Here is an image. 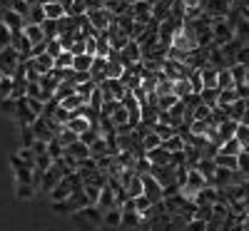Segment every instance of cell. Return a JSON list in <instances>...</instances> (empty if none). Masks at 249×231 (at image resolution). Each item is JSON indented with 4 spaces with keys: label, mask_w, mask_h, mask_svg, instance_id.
<instances>
[{
    "label": "cell",
    "mask_w": 249,
    "mask_h": 231,
    "mask_svg": "<svg viewBox=\"0 0 249 231\" xmlns=\"http://www.w3.org/2000/svg\"><path fill=\"white\" fill-rule=\"evenodd\" d=\"M85 13H88V0H72L68 15H70V17H82Z\"/></svg>",
    "instance_id": "39"
},
{
    "label": "cell",
    "mask_w": 249,
    "mask_h": 231,
    "mask_svg": "<svg viewBox=\"0 0 249 231\" xmlns=\"http://www.w3.org/2000/svg\"><path fill=\"white\" fill-rule=\"evenodd\" d=\"M234 139L239 142V147H242V149H249V127H247V124H237Z\"/></svg>",
    "instance_id": "37"
},
{
    "label": "cell",
    "mask_w": 249,
    "mask_h": 231,
    "mask_svg": "<svg viewBox=\"0 0 249 231\" xmlns=\"http://www.w3.org/2000/svg\"><path fill=\"white\" fill-rule=\"evenodd\" d=\"M88 149H90V157H92V159H100V157H112V154H110V149H107L105 137H97V139L88 147Z\"/></svg>",
    "instance_id": "17"
},
{
    "label": "cell",
    "mask_w": 249,
    "mask_h": 231,
    "mask_svg": "<svg viewBox=\"0 0 249 231\" xmlns=\"http://www.w3.org/2000/svg\"><path fill=\"white\" fill-rule=\"evenodd\" d=\"M77 214H80L82 219H85L92 229H95V226H102V212H100V209H97L95 204H88L85 209H80Z\"/></svg>",
    "instance_id": "9"
},
{
    "label": "cell",
    "mask_w": 249,
    "mask_h": 231,
    "mask_svg": "<svg viewBox=\"0 0 249 231\" xmlns=\"http://www.w3.org/2000/svg\"><path fill=\"white\" fill-rule=\"evenodd\" d=\"M217 97H219V90H202L199 92V102L207 104V107H217Z\"/></svg>",
    "instance_id": "38"
},
{
    "label": "cell",
    "mask_w": 249,
    "mask_h": 231,
    "mask_svg": "<svg viewBox=\"0 0 249 231\" xmlns=\"http://www.w3.org/2000/svg\"><path fill=\"white\" fill-rule=\"evenodd\" d=\"M144 221L135 214V212H124L122 214V224H120V229H140Z\"/></svg>",
    "instance_id": "28"
},
{
    "label": "cell",
    "mask_w": 249,
    "mask_h": 231,
    "mask_svg": "<svg viewBox=\"0 0 249 231\" xmlns=\"http://www.w3.org/2000/svg\"><path fill=\"white\" fill-rule=\"evenodd\" d=\"M217 90H234V80H232L230 67L217 70Z\"/></svg>",
    "instance_id": "21"
},
{
    "label": "cell",
    "mask_w": 249,
    "mask_h": 231,
    "mask_svg": "<svg viewBox=\"0 0 249 231\" xmlns=\"http://www.w3.org/2000/svg\"><path fill=\"white\" fill-rule=\"evenodd\" d=\"M207 13L202 5H190V8H184V23H197V20H202Z\"/></svg>",
    "instance_id": "29"
},
{
    "label": "cell",
    "mask_w": 249,
    "mask_h": 231,
    "mask_svg": "<svg viewBox=\"0 0 249 231\" xmlns=\"http://www.w3.org/2000/svg\"><path fill=\"white\" fill-rule=\"evenodd\" d=\"M239 97L234 90H219V97H217V107H230V104H234Z\"/></svg>",
    "instance_id": "33"
},
{
    "label": "cell",
    "mask_w": 249,
    "mask_h": 231,
    "mask_svg": "<svg viewBox=\"0 0 249 231\" xmlns=\"http://www.w3.org/2000/svg\"><path fill=\"white\" fill-rule=\"evenodd\" d=\"M20 55L13 50V48H5V50H0V75L3 77H13L15 70L20 67Z\"/></svg>",
    "instance_id": "2"
},
{
    "label": "cell",
    "mask_w": 249,
    "mask_h": 231,
    "mask_svg": "<svg viewBox=\"0 0 249 231\" xmlns=\"http://www.w3.org/2000/svg\"><path fill=\"white\" fill-rule=\"evenodd\" d=\"M53 166V159L48 157V154H40V157H35V164H33V169L35 172H40V174H45L48 169Z\"/></svg>",
    "instance_id": "40"
},
{
    "label": "cell",
    "mask_w": 249,
    "mask_h": 231,
    "mask_svg": "<svg viewBox=\"0 0 249 231\" xmlns=\"http://www.w3.org/2000/svg\"><path fill=\"white\" fill-rule=\"evenodd\" d=\"M100 192H102V186H95V184H82V194H85L88 204H97Z\"/></svg>",
    "instance_id": "36"
},
{
    "label": "cell",
    "mask_w": 249,
    "mask_h": 231,
    "mask_svg": "<svg viewBox=\"0 0 249 231\" xmlns=\"http://www.w3.org/2000/svg\"><path fill=\"white\" fill-rule=\"evenodd\" d=\"M120 224H122L120 209H107V212H102V226L105 229H120Z\"/></svg>",
    "instance_id": "15"
},
{
    "label": "cell",
    "mask_w": 249,
    "mask_h": 231,
    "mask_svg": "<svg viewBox=\"0 0 249 231\" xmlns=\"http://www.w3.org/2000/svg\"><path fill=\"white\" fill-rule=\"evenodd\" d=\"M13 77H3L0 80V99H5V97H10V92H13Z\"/></svg>",
    "instance_id": "48"
},
{
    "label": "cell",
    "mask_w": 249,
    "mask_h": 231,
    "mask_svg": "<svg viewBox=\"0 0 249 231\" xmlns=\"http://www.w3.org/2000/svg\"><path fill=\"white\" fill-rule=\"evenodd\" d=\"M244 149L239 147V142L232 137V139H227V142H222L219 144V152L217 154H224V157H237V154H242Z\"/></svg>",
    "instance_id": "19"
},
{
    "label": "cell",
    "mask_w": 249,
    "mask_h": 231,
    "mask_svg": "<svg viewBox=\"0 0 249 231\" xmlns=\"http://www.w3.org/2000/svg\"><path fill=\"white\" fill-rule=\"evenodd\" d=\"M247 186H249V182H247Z\"/></svg>",
    "instance_id": "60"
},
{
    "label": "cell",
    "mask_w": 249,
    "mask_h": 231,
    "mask_svg": "<svg viewBox=\"0 0 249 231\" xmlns=\"http://www.w3.org/2000/svg\"><path fill=\"white\" fill-rule=\"evenodd\" d=\"M53 70H72V52L62 50L57 57H55V67Z\"/></svg>",
    "instance_id": "31"
},
{
    "label": "cell",
    "mask_w": 249,
    "mask_h": 231,
    "mask_svg": "<svg viewBox=\"0 0 249 231\" xmlns=\"http://www.w3.org/2000/svg\"><path fill=\"white\" fill-rule=\"evenodd\" d=\"M50 3H60V0H37V5H50Z\"/></svg>",
    "instance_id": "56"
},
{
    "label": "cell",
    "mask_w": 249,
    "mask_h": 231,
    "mask_svg": "<svg viewBox=\"0 0 249 231\" xmlns=\"http://www.w3.org/2000/svg\"><path fill=\"white\" fill-rule=\"evenodd\" d=\"M199 80H202V90H217V70L210 65L199 67Z\"/></svg>",
    "instance_id": "10"
},
{
    "label": "cell",
    "mask_w": 249,
    "mask_h": 231,
    "mask_svg": "<svg viewBox=\"0 0 249 231\" xmlns=\"http://www.w3.org/2000/svg\"><path fill=\"white\" fill-rule=\"evenodd\" d=\"M140 147H142V152H144V154H147V152H152V149H157V147H162V139H160V137H157V134H155V132L150 130L147 134H144V137L140 139Z\"/></svg>",
    "instance_id": "20"
},
{
    "label": "cell",
    "mask_w": 249,
    "mask_h": 231,
    "mask_svg": "<svg viewBox=\"0 0 249 231\" xmlns=\"http://www.w3.org/2000/svg\"><path fill=\"white\" fill-rule=\"evenodd\" d=\"M82 43H85V55L95 57V52H97V37H95V35H90V37L82 40Z\"/></svg>",
    "instance_id": "50"
},
{
    "label": "cell",
    "mask_w": 249,
    "mask_h": 231,
    "mask_svg": "<svg viewBox=\"0 0 249 231\" xmlns=\"http://www.w3.org/2000/svg\"><path fill=\"white\" fill-rule=\"evenodd\" d=\"M244 152H247V154H249V149H244Z\"/></svg>",
    "instance_id": "58"
},
{
    "label": "cell",
    "mask_w": 249,
    "mask_h": 231,
    "mask_svg": "<svg viewBox=\"0 0 249 231\" xmlns=\"http://www.w3.org/2000/svg\"><path fill=\"white\" fill-rule=\"evenodd\" d=\"M43 33H45V40H53V37H57V20H45L43 25Z\"/></svg>",
    "instance_id": "47"
},
{
    "label": "cell",
    "mask_w": 249,
    "mask_h": 231,
    "mask_svg": "<svg viewBox=\"0 0 249 231\" xmlns=\"http://www.w3.org/2000/svg\"><path fill=\"white\" fill-rule=\"evenodd\" d=\"M82 104H88V102L82 99V97H77V95H70V97H65V99L60 102V107H62V110H68V112H70V117H72V115L82 107Z\"/></svg>",
    "instance_id": "22"
},
{
    "label": "cell",
    "mask_w": 249,
    "mask_h": 231,
    "mask_svg": "<svg viewBox=\"0 0 249 231\" xmlns=\"http://www.w3.org/2000/svg\"><path fill=\"white\" fill-rule=\"evenodd\" d=\"M162 149H167L170 154H179V152L184 149V139H182L179 134H175V137H170V139L162 142Z\"/></svg>",
    "instance_id": "26"
},
{
    "label": "cell",
    "mask_w": 249,
    "mask_h": 231,
    "mask_svg": "<svg viewBox=\"0 0 249 231\" xmlns=\"http://www.w3.org/2000/svg\"><path fill=\"white\" fill-rule=\"evenodd\" d=\"M10 10H15L20 17H28V10H30V5L25 3V0H10V5H8Z\"/></svg>",
    "instance_id": "46"
},
{
    "label": "cell",
    "mask_w": 249,
    "mask_h": 231,
    "mask_svg": "<svg viewBox=\"0 0 249 231\" xmlns=\"http://www.w3.org/2000/svg\"><path fill=\"white\" fill-rule=\"evenodd\" d=\"M230 72H232V80L234 85H244V75H247V65H230Z\"/></svg>",
    "instance_id": "42"
},
{
    "label": "cell",
    "mask_w": 249,
    "mask_h": 231,
    "mask_svg": "<svg viewBox=\"0 0 249 231\" xmlns=\"http://www.w3.org/2000/svg\"><path fill=\"white\" fill-rule=\"evenodd\" d=\"M239 124H247V127H249V107L244 110V115H242V119H239Z\"/></svg>",
    "instance_id": "55"
},
{
    "label": "cell",
    "mask_w": 249,
    "mask_h": 231,
    "mask_svg": "<svg viewBox=\"0 0 249 231\" xmlns=\"http://www.w3.org/2000/svg\"><path fill=\"white\" fill-rule=\"evenodd\" d=\"M30 130H33V134H35V139L37 142H50V139H55V134H53V130H50V124H48V119L45 117H37L33 124H30Z\"/></svg>",
    "instance_id": "7"
},
{
    "label": "cell",
    "mask_w": 249,
    "mask_h": 231,
    "mask_svg": "<svg viewBox=\"0 0 249 231\" xmlns=\"http://www.w3.org/2000/svg\"><path fill=\"white\" fill-rule=\"evenodd\" d=\"M0 80H3V75H0Z\"/></svg>",
    "instance_id": "59"
},
{
    "label": "cell",
    "mask_w": 249,
    "mask_h": 231,
    "mask_svg": "<svg viewBox=\"0 0 249 231\" xmlns=\"http://www.w3.org/2000/svg\"><path fill=\"white\" fill-rule=\"evenodd\" d=\"M0 25H5L10 33H15V30H23L25 28V17H20L10 8H3V13H0Z\"/></svg>",
    "instance_id": "6"
},
{
    "label": "cell",
    "mask_w": 249,
    "mask_h": 231,
    "mask_svg": "<svg viewBox=\"0 0 249 231\" xmlns=\"http://www.w3.org/2000/svg\"><path fill=\"white\" fill-rule=\"evenodd\" d=\"M25 23H30V25H43L45 23V13H43V5H30V10H28V17H25Z\"/></svg>",
    "instance_id": "23"
},
{
    "label": "cell",
    "mask_w": 249,
    "mask_h": 231,
    "mask_svg": "<svg viewBox=\"0 0 249 231\" xmlns=\"http://www.w3.org/2000/svg\"><path fill=\"white\" fill-rule=\"evenodd\" d=\"M214 166H219V169H237V157H224V154H217L214 157Z\"/></svg>",
    "instance_id": "35"
},
{
    "label": "cell",
    "mask_w": 249,
    "mask_h": 231,
    "mask_svg": "<svg viewBox=\"0 0 249 231\" xmlns=\"http://www.w3.org/2000/svg\"><path fill=\"white\" fill-rule=\"evenodd\" d=\"M55 139H57V142H60L62 147H70L72 142H77V134H75V132H70V130H65V127H62V130H60V134H57Z\"/></svg>",
    "instance_id": "44"
},
{
    "label": "cell",
    "mask_w": 249,
    "mask_h": 231,
    "mask_svg": "<svg viewBox=\"0 0 249 231\" xmlns=\"http://www.w3.org/2000/svg\"><path fill=\"white\" fill-rule=\"evenodd\" d=\"M190 231H207V224L199 219H190Z\"/></svg>",
    "instance_id": "54"
},
{
    "label": "cell",
    "mask_w": 249,
    "mask_h": 231,
    "mask_svg": "<svg viewBox=\"0 0 249 231\" xmlns=\"http://www.w3.org/2000/svg\"><path fill=\"white\" fill-rule=\"evenodd\" d=\"M92 57L90 55H75L72 57V72H90Z\"/></svg>",
    "instance_id": "27"
},
{
    "label": "cell",
    "mask_w": 249,
    "mask_h": 231,
    "mask_svg": "<svg viewBox=\"0 0 249 231\" xmlns=\"http://www.w3.org/2000/svg\"><path fill=\"white\" fill-rule=\"evenodd\" d=\"M25 104H28V110L35 115V117H40V115H43V107H45V104L43 102H40V99H33V97H25Z\"/></svg>",
    "instance_id": "49"
},
{
    "label": "cell",
    "mask_w": 249,
    "mask_h": 231,
    "mask_svg": "<svg viewBox=\"0 0 249 231\" xmlns=\"http://www.w3.org/2000/svg\"><path fill=\"white\" fill-rule=\"evenodd\" d=\"M45 52L55 60L60 52H62V45H60V40L57 37H53V40H45Z\"/></svg>",
    "instance_id": "45"
},
{
    "label": "cell",
    "mask_w": 249,
    "mask_h": 231,
    "mask_svg": "<svg viewBox=\"0 0 249 231\" xmlns=\"http://www.w3.org/2000/svg\"><path fill=\"white\" fill-rule=\"evenodd\" d=\"M244 85L249 87V67H247V75H244Z\"/></svg>",
    "instance_id": "57"
},
{
    "label": "cell",
    "mask_w": 249,
    "mask_h": 231,
    "mask_svg": "<svg viewBox=\"0 0 249 231\" xmlns=\"http://www.w3.org/2000/svg\"><path fill=\"white\" fill-rule=\"evenodd\" d=\"M33 60V65H35V70L40 72V77L43 75H50L53 72V67H55V60L48 55V52H43V55H37V57H30Z\"/></svg>",
    "instance_id": "11"
},
{
    "label": "cell",
    "mask_w": 249,
    "mask_h": 231,
    "mask_svg": "<svg viewBox=\"0 0 249 231\" xmlns=\"http://www.w3.org/2000/svg\"><path fill=\"white\" fill-rule=\"evenodd\" d=\"M0 110H3L5 115H15L18 102H15V99H10V97H5V99H0Z\"/></svg>",
    "instance_id": "51"
},
{
    "label": "cell",
    "mask_w": 249,
    "mask_h": 231,
    "mask_svg": "<svg viewBox=\"0 0 249 231\" xmlns=\"http://www.w3.org/2000/svg\"><path fill=\"white\" fill-rule=\"evenodd\" d=\"M172 95H175L177 99H187L190 95H195V92H192V87H190V82H187V77H182V80H175V82H172Z\"/></svg>",
    "instance_id": "18"
},
{
    "label": "cell",
    "mask_w": 249,
    "mask_h": 231,
    "mask_svg": "<svg viewBox=\"0 0 249 231\" xmlns=\"http://www.w3.org/2000/svg\"><path fill=\"white\" fill-rule=\"evenodd\" d=\"M10 37H13V33H10L5 25H0V50L10 48Z\"/></svg>",
    "instance_id": "52"
},
{
    "label": "cell",
    "mask_w": 249,
    "mask_h": 231,
    "mask_svg": "<svg viewBox=\"0 0 249 231\" xmlns=\"http://www.w3.org/2000/svg\"><path fill=\"white\" fill-rule=\"evenodd\" d=\"M237 124H239V122H234V119H222V122L217 124V137H219V142L232 139L234 132H237Z\"/></svg>",
    "instance_id": "12"
},
{
    "label": "cell",
    "mask_w": 249,
    "mask_h": 231,
    "mask_svg": "<svg viewBox=\"0 0 249 231\" xmlns=\"http://www.w3.org/2000/svg\"><path fill=\"white\" fill-rule=\"evenodd\" d=\"M177 102H179V99H177L175 95H162V97H157V112H170Z\"/></svg>",
    "instance_id": "34"
},
{
    "label": "cell",
    "mask_w": 249,
    "mask_h": 231,
    "mask_svg": "<svg viewBox=\"0 0 249 231\" xmlns=\"http://www.w3.org/2000/svg\"><path fill=\"white\" fill-rule=\"evenodd\" d=\"M210 28H212V45H217V48L234 40V28L230 23V17H212Z\"/></svg>",
    "instance_id": "1"
},
{
    "label": "cell",
    "mask_w": 249,
    "mask_h": 231,
    "mask_svg": "<svg viewBox=\"0 0 249 231\" xmlns=\"http://www.w3.org/2000/svg\"><path fill=\"white\" fill-rule=\"evenodd\" d=\"M45 152H48V157H50L53 162H57V159H62V157H65V147H62L57 139H50Z\"/></svg>",
    "instance_id": "30"
},
{
    "label": "cell",
    "mask_w": 249,
    "mask_h": 231,
    "mask_svg": "<svg viewBox=\"0 0 249 231\" xmlns=\"http://www.w3.org/2000/svg\"><path fill=\"white\" fill-rule=\"evenodd\" d=\"M65 157H70V159L80 162V159H88V157H90V149H88V147L77 139V142H72L70 147H65Z\"/></svg>",
    "instance_id": "13"
},
{
    "label": "cell",
    "mask_w": 249,
    "mask_h": 231,
    "mask_svg": "<svg viewBox=\"0 0 249 231\" xmlns=\"http://www.w3.org/2000/svg\"><path fill=\"white\" fill-rule=\"evenodd\" d=\"M43 13H45V20H62L68 13L60 3H50V5H43Z\"/></svg>",
    "instance_id": "25"
},
{
    "label": "cell",
    "mask_w": 249,
    "mask_h": 231,
    "mask_svg": "<svg viewBox=\"0 0 249 231\" xmlns=\"http://www.w3.org/2000/svg\"><path fill=\"white\" fill-rule=\"evenodd\" d=\"M15 157H18L20 162H23V164H28V166H33V164H35V152L30 149V147H20Z\"/></svg>",
    "instance_id": "41"
},
{
    "label": "cell",
    "mask_w": 249,
    "mask_h": 231,
    "mask_svg": "<svg viewBox=\"0 0 249 231\" xmlns=\"http://www.w3.org/2000/svg\"><path fill=\"white\" fill-rule=\"evenodd\" d=\"M124 197H127V199H137V197H142V179H140L137 174L127 182V186H124Z\"/></svg>",
    "instance_id": "24"
},
{
    "label": "cell",
    "mask_w": 249,
    "mask_h": 231,
    "mask_svg": "<svg viewBox=\"0 0 249 231\" xmlns=\"http://www.w3.org/2000/svg\"><path fill=\"white\" fill-rule=\"evenodd\" d=\"M142 197H147L152 204H160L162 201V186L150 177V174H142Z\"/></svg>",
    "instance_id": "5"
},
{
    "label": "cell",
    "mask_w": 249,
    "mask_h": 231,
    "mask_svg": "<svg viewBox=\"0 0 249 231\" xmlns=\"http://www.w3.org/2000/svg\"><path fill=\"white\" fill-rule=\"evenodd\" d=\"M204 186H210L207 184V179L195 169V166H187V179H184V189H190V192H199V189H204Z\"/></svg>",
    "instance_id": "8"
},
{
    "label": "cell",
    "mask_w": 249,
    "mask_h": 231,
    "mask_svg": "<svg viewBox=\"0 0 249 231\" xmlns=\"http://www.w3.org/2000/svg\"><path fill=\"white\" fill-rule=\"evenodd\" d=\"M70 95H75V85H72V82H60V85H57V90H55V99L57 102H62V99H65V97H70Z\"/></svg>",
    "instance_id": "32"
},
{
    "label": "cell",
    "mask_w": 249,
    "mask_h": 231,
    "mask_svg": "<svg viewBox=\"0 0 249 231\" xmlns=\"http://www.w3.org/2000/svg\"><path fill=\"white\" fill-rule=\"evenodd\" d=\"M20 137H23V147H33V144H35V134H33L30 127H23V130H20Z\"/></svg>",
    "instance_id": "53"
},
{
    "label": "cell",
    "mask_w": 249,
    "mask_h": 231,
    "mask_svg": "<svg viewBox=\"0 0 249 231\" xmlns=\"http://www.w3.org/2000/svg\"><path fill=\"white\" fill-rule=\"evenodd\" d=\"M23 35L28 37V43H30V45H40V43H45V33H43V28H40V25H30V23H25Z\"/></svg>",
    "instance_id": "14"
},
{
    "label": "cell",
    "mask_w": 249,
    "mask_h": 231,
    "mask_svg": "<svg viewBox=\"0 0 249 231\" xmlns=\"http://www.w3.org/2000/svg\"><path fill=\"white\" fill-rule=\"evenodd\" d=\"M15 194H18V199H33L35 186L33 184H15Z\"/></svg>",
    "instance_id": "43"
},
{
    "label": "cell",
    "mask_w": 249,
    "mask_h": 231,
    "mask_svg": "<svg viewBox=\"0 0 249 231\" xmlns=\"http://www.w3.org/2000/svg\"><path fill=\"white\" fill-rule=\"evenodd\" d=\"M92 124H90V119L88 117H70L68 119V124H65V130H70V132H75L77 137L85 132V130H90Z\"/></svg>",
    "instance_id": "16"
},
{
    "label": "cell",
    "mask_w": 249,
    "mask_h": 231,
    "mask_svg": "<svg viewBox=\"0 0 249 231\" xmlns=\"http://www.w3.org/2000/svg\"><path fill=\"white\" fill-rule=\"evenodd\" d=\"M0 3H3V0H0Z\"/></svg>",
    "instance_id": "61"
},
{
    "label": "cell",
    "mask_w": 249,
    "mask_h": 231,
    "mask_svg": "<svg viewBox=\"0 0 249 231\" xmlns=\"http://www.w3.org/2000/svg\"><path fill=\"white\" fill-rule=\"evenodd\" d=\"M120 62L124 65V70H127L130 65H137V62H142V48L137 45V40H130V43L120 50Z\"/></svg>",
    "instance_id": "4"
},
{
    "label": "cell",
    "mask_w": 249,
    "mask_h": 231,
    "mask_svg": "<svg viewBox=\"0 0 249 231\" xmlns=\"http://www.w3.org/2000/svg\"><path fill=\"white\" fill-rule=\"evenodd\" d=\"M85 17L90 20V25H92V30L100 35V33H107V28H110V23H112V15L102 8V10H88L85 13Z\"/></svg>",
    "instance_id": "3"
}]
</instances>
